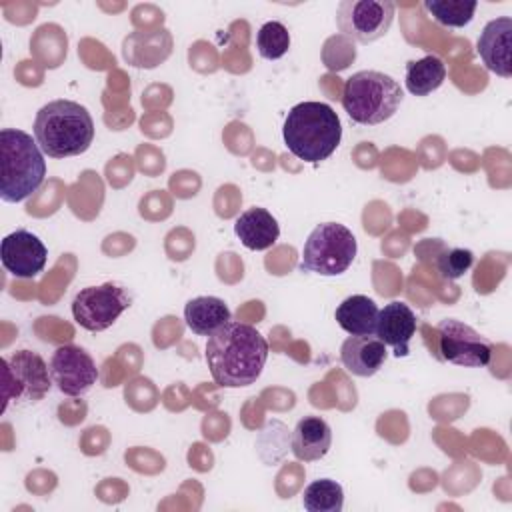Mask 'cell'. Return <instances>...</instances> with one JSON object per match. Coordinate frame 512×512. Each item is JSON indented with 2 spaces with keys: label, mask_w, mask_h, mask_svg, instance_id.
Masks as SVG:
<instances>
[{
  "label": "cell",
  "mask_w": 512,
  "mask_h": 512,
  "mask_svg": "<svg viewBox=\"0 0 512 512\" xmlns=\"http://www.w3.org/2000/svg\"><path fill=\"white\" fill-rule=\"evenodd\" d=\"M484 66L496 76H512V18L500 16L490 20L476 42Z\"/></svg>",
  "instance_id": "4fadbf2b"
},
{
  "label": "cell",
  "mask_w": 512,
  "mask_h": 512,
  "mask_svg": "<svg viewBox=\"0 0 512 512\" xmlns=\"http://www.w3.org/2000/svg\"><path fill=\"white\" fill-rule=\"evenodd\" d=\"M424 8L440 26L462 28L474 18L478 4L466 0H424Z\"/></svg>",
  "instance_id": "7402d4cb"
},
{
  "label": "cell",
  "mask_w": 512,
  "mask_h": 512,
  "mask_svg": "<svg viewBox=\"0 0 512 512\" xmlns=\"http://www.w3.org/2000/svg\"><path fill=\"white\" fill-rule=\"evenodd\" d=\"M234 234L248 250H268L276 244L280 236V226L276 218L260 206L244 210L234 222Z\"/></svg>",
  "instance_id": "2e32d148"
},
{
  "label": "cell",
  "mask_w": 512,
  "mask_h": 512,
  "mask_svg": "<svg viewBox=\"0 0 512 512\" xmlns=\"http://www.w3.org/2000/svg\"><path fill=\"white\" fill-rule=\"evenodd\" d=\"M46 258L44 242L30 230H16L4 236L0 244L2 266L16 278H34L44 270Z\"/></svg>",
  "instance_id": "7c38bea8"
},
{
  "label": "cell",
  "mask_w": 512,
  "mask_h": 512,
  "mask_svg": "<svg viewBox=\"0 0 512 512\" xmlns=\"http://www.w3.org/2000/svg\"><path fill=\"white\" fill-rule=\"evenodd\" d=\"M4 366L6 390L2 410L8 408V402H14L18 406L40 402L54 384L48 364L40 354L32 350H16L4 360Z\"/></svg>",
  "instance_id": "ba28073f"
},
{
  "label": "cell",
  "mask_w": 512,
  "mask_h": 512,
  "mask_svg": "<svg viewBox=\"0 0 512 512\" xmlns=\"http://www.w3.org/2000/svg\"><path fill=\"white\" fill-rule=\"evenodd\" d=\"M50 376L64 396H82L98 380L94 358L76 344L58 346L50 358Z\"/></svg>",
  "instance_id": "8fae6325"
},
{
  "label": "cell",
  "mask_w": 512,
  "mask_h": 512,
  "mask_svg": "<svg viewBox=\"0 0 512 512\" xmlns=\"http://www.w3.org/2000/svg\"><path fill=\"white\" fill-rule=\"evenodd\" d=\"M46 178V160L36 138L18 128L0 130V198L22 202Z\"/></svg>",
  "instance_id": "277c9868"
},
{
  "label": "cell",
  "mask_w": 512,
  "mask_h": 512,
  "mask_svg": "<svg viewBox=\"0 0 512 512\" xmlns=\"http://www.w3.org/2000/svg\"><path fill=\"white\" fill-rule=\"evenodd\" d=\"M282 136L286 148L296 158L318 164L336 152L342 138V124L328 104L300 102L286 114Z\"/></svg>",
  "instance_id": "3957f363"
},
{
  "label": "cell",
  "mask_w": 512,
  "mask_h": 512,
  "mask_svg": "<svg viewBox=\"0 0 512 512\" xmlns=\"http://www.w3.org/2000/svg\"><path fill=\"white\" fill-rule=\"evenodd\" d=\"M332 444V430L320 416H304L292 432V452L300 462H316L324 458Z\"/></svg>",
  "instance_id": "e0dca14e"
},
{
  "label": "cell",
  "mask_w": 512,
  "mask_h": 512,
  "mask_svg": "<svg viewBox=\"0 0 512 512\" xmlns=\"http://www.w3.org/2000/svg\"><path fill=\"white\" fill-rule=\"evenodd\" d=\"M378 312L380 310L372 298L364 294H354L338 304L334 318L340 328L350 336H368L376 334Z\"/></svg>",
  "instance_id": "d6986e66"
},
{
  "label": "cell",
  "mask_w": 512,
  "mask_h": 512,
  "mask_svg": "<svg viewBox=\"0 0 512 512\" xmlns=\"http://www.w3.org/2000/svg\"><path fill=\"white\" fill-rule=\"evenodd\" d=\"M130 304L132 296L126 286L104 282L100 286H86L74 296L72 316L84 330L102 332L108 330Z\"/></svg>",
  "instance_id": "52a82bcc"
},
{
  "label": "cell",
  "mask_w": 512,
  "mask_h": 512,
  "mask_svg": "<svg viewBox=\"0 0 512 512\" xmlns=\"http://www.w3.org/2000/svg\"><path fill=\"white\" fill-rule=\"evenodd\" d=\"M472 264H474V254L468 248H446L438 254V260H436V268L440 276L446 280H456L464 276Z\"/></svg>",
  "instance_id": "cb8c5ba5"
},
{
  "label": "cell",
  "mask_w": 512,
  "mask_h": 512,
  "mask_svg": "<svg viewBox=\"0 0 512 512\" xmlns=\"http://www.w3.org/2000/svg\"><path fill=\"white\" fill-rule=\"evenodd\" d=\"M356 252L358 244L350 228L338 222H322L304 242L300 270L320 276H338L352 266Z\"/></svg>",
  "instance_id": "8992f818"
},
{
  "label": "cell",
  "mask_w": 512,
  "mask_h": 512,
  "mask_svg": "<svg viewBox=\"0 0 512 512\" xmlns=\"http://www.w3.org/2000/svg\"><path fill=\"white\" fill-rule=\"evenodd\" d=\"M394 10L390 0H342L336 10V26L342 36L370 44L390 30Z\"/></svg>",
  "instance_id": "9c48e42d"
},
{
  "label": "cell",
  "mask_w": 512,
  "mask_h": 512,
  "mask_svg": "<svg viewBox=\"0 0 512 512\" xmlns=\"http://www.w3.org/2000/svg\"><path fill=\"white\" fill-rule=\"evenodd\" d=\"M256 48L258 54L266 60L282 58L290 48V32L282 22L270 20L260 26L256 32Z\"/></svg>",
  "instance_id": "603a6c76"
},
{
  "label": "cell",
  "mask_w": 512,
  "mask_h": 512,
  "mask_svg": "<svg viewBox=\"0 0 512 512\" xmlns=\"http://www.w3.org/2000/svg\"><path fill=\"white\" fill-rule=\"evenodd\" d=\"M402 98L404 92L392 76L378 70H360L344 82L340 100L352 122L376 126L396 114Z\"/></svg>",
  "instance_id": "5b68a950"
},
{
  "label": "cell",
  "mask_w": 512,
  "mask_h": 512,
  "mask_svg": "<svg viewBox=\"0 0 512 512\" xmlns=\"http://www.w3.org/2000/svg\"><path fill=\"white\" fill-rule=\"evenodd\" d=\"M204 358L218 386L244 388L260 378L268 360V342L254 326L230 320L208 336Z\"/></svg>",
  "instance_id": "6da1fadb"
},
{
  "label": "cell",
  "mask_w": 512,
  "mask_h": 512,
  "mask_svg": "<svg viewBox=\"0 0 512 512\" xmlns=\"http://www.w3.org/2000/svg\"><path fill=\"white\" fill-rule=\"evenodd\" d=\"M186 326L198 336H212L232 320L230 308L216 296H196L184 306Z\"/></svg>",
  "instance_id": "ac0fdd59"
},
{
  "label": "cell",
  "mask_w": 512,
  "mask_h": 512,
  "mask_svg": "<svg viewBox=\"0 0 512 512\" xmlns=\"http://www.w3.org/2000/svg\"><path fill=\"white\" fill-rule=\"evenodd\" d=\"M302 506L308 512H340L344 508V490L336 480H314L304 488Z\"/></svg>",
  "instance_id": "44dd1931"
},
{
  "label": "cell",
  "mask_w": 512,
  "mask_h": 512,
  "mask_svg": "<svg viewBox=\"0 0 512 512\" xmlns=\"http://www.w3.org/2000/svg\"><path fill=\"white\" fill-rule=\"evenodd\" d=\"M446 80V64L428 54L420 60H410L406 64V90L414 96H428L430 92L438 90Z\"/></svg>",
  "instance_id": "ffe728a7"
},
{
  "label": "cell",
  "mask_w": 512,
  "mask_h": 512,
  "mask_svg": "<svg viewBox=\"0 0 512 512\" xmlns=\"http://www.w3.org/2000/svg\"><path fill=\"white\" fill-rule=\"evenodd\" d=\"M416 326L412 308L400 300H392L378 312L376 336L400 358L410 354V340L416 334Z\"/></svg>",
  "instance_id": "5bb4252c"
},
{
  "label": "cell",
  "mask_w": 512,
  "mask_h": 512,
  "mask_svg": "<svg viewBox=\"0 0 512 512\" xmlns=\"http://www.w3.org/2000/svg\"><path fill=\"white\" fill-rule=\"evenodd\" d=\"M438 352L436 358L464 368H484L492 360V344L472 326L444 318L436 326Z\"/></svg>",
  "instance_id": "30bf717a"
},
{
  "label": "cell",
  "mask_w": 512,
  "mask_h": 512,
  "mask_svg": "<svg viewBox=\"0 0 512 512\" xmlns=\"http://www.w3.org/2000/svg\"><path fill=\"white\" fill-rule=\"evenodd\" d=\"M34 138L50 158L78 156L94 140V120L88 108L74 100H52L36 114Z\"/></svg>",
  "instance_id": "7a4b0ae2"
},
{
  "label": "cell",
  "mask_w": 512,
  "mask_h": 512,
  "mask_svg": "<svg viewBox=\"0 0 512 512\" xmlns=\"http://www.w3.org/2000/svg\"><path fill=\"white\" fill-rule=\"evenodd\" d=\"M388 348L386 344L376 336H350L340 346V360L344 368L360 378L374 376L386 362Z\"/></svg>",
  "instance_id": "9a60e30c"
}]
</instances>
